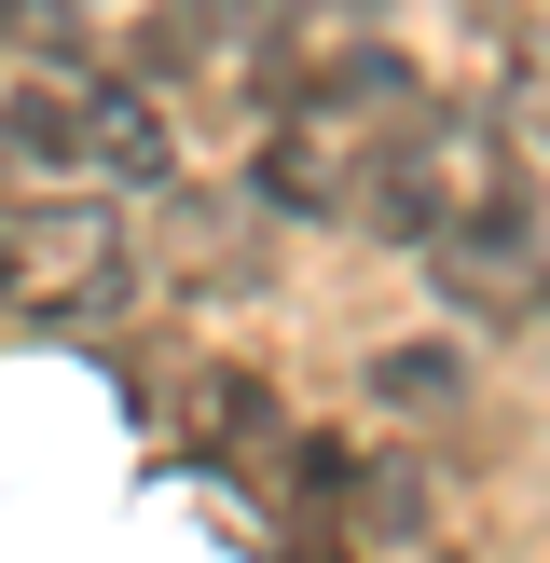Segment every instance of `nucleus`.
I'll return each mask as SVG.
<instances>
[{"label":"nucleus","instance_id":"f257e3e1","mask_svg":"<svg viewBox=\"0 0 550 563\" xmlns=\"http://www.w3.org/2000/svg\"><path fill=\"white\" fill-rule=\"evenodd\" d=\"M413 110H427V82L385 42H358L344 69L289 82L275 124H262V207L275 220H358V192H372V165L413 137Z\"/></svg>","mask_w":550,"mask_h":563},{"label":"nucleus","instance_id":"f03ea898","mask_svg":"<svg viewBox=\"0 0 550 563\" xmlns=\"http://www.w3.org/2000/svg\"><path fill=\"white\" fill-rule=\"evenodd\" d=\"M509 137H495V110H468V97H427L413 110V137L372 165V192H358V220H372L385 247H440V234H468L482 207H509Z\"/></svg>","mask_w":550,"mask_h":563},{"label":"nucleus","instance_id":"7ed1b4c3","mask_svg":"<svg viewBox=\"0 0 550 563\" xmlns=\"http://www.w3.org/2000/svg\"><path fill=\"white\" fill-rule=\"evenodd\" d=\"M0 152L55 179H165V110L124 97L110 69H28L0 97Z\"/></svg>","mask_w":550,"mask_h":563},{"label":"nucleus","instance_id":"20e7f679","mask_svg":"<svg viewBox=\"0 0 550 563\" xmlns=\"http://www.w3.org/2000/svg\"><path fill=\"white\" fill-rule=\"evenodd\" d=\"M110 275H124V220H110V207H69V192L0 207V302L82 317V302H110Z\"/></svg>","mask_w":550,"mask_h":563},{"label":"nucleus","instance_id":"39448f33","mask_svg":"<svg viewBox=\"0 0 550 563\" xmlns=\"http://www.w3.org/2000/svg\"><path fill=\"white\" fill-rule=\"evenodd\" d=\"M427 275L468 302V317H482V302H537V207H522V192H509V207H482L468 234L427 247Z\"/></svg>","mask_w":550,"mask_h":563},{"label":"nucleus","instance_id":"423d86ee","mask_svg":"<svg viewBox=\"0 0 550 563\" xmlns=\"http://www.w3.org/2000/svg\"><path fill=\"white\" fill-rule=\"evenodd\" d=\"M275 427V399L248 372H193V440H262Z\"/></svg>","mask_w":550,"mask_h":563},{"label":"nucleus","instance_id":"0eeeda50","mask_svg":"<svg viewBox=\"0 0 550 563\" xmlns=\"http://www.w3.org/2000/svg\"><path fill=\"white\" fill-rule=\"evenodd\" d=\"M522 137H550V42L522 55Z\"/></svg>","mask_w":550,"mask_h":563},{"label":"nucleus","instance_id":"6e6552de","mask_svg":"<svg viewBox=\"0 0 550 563\" xmlns=\"http://www.w3.org/2000/svg\"><path fill=\"white\" fill-rule=\"evenodd\" d=\"M0 27H14V0H0Z\"/></svg>","mask_w":550,"mask_h":563}]
</instances>
